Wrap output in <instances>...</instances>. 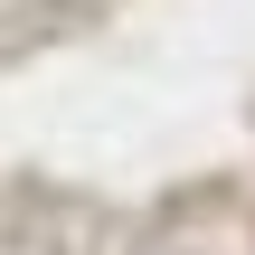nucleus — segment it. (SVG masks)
Segmentation results:
<instances>
[{
  "label": "nucleus",
  "mask_w": 255,
  "mask_h": 255,
  "mask_svg": "<svg viewBox=\"0 0 255 255\" xmlns=\"http://www.w3.org/2000/svg\"><path fill=\"white\" fill-rule=\"evenodd\" d=\"M0 255H218V246H0Z\"/></svg>",
  "instance_id": "nucleus-1"
}]
</instances>
